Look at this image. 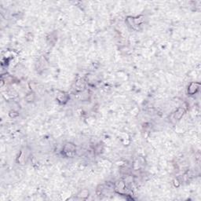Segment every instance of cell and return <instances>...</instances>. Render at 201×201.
<instances>
[{"label": "cell", "mask_w": 201, "mask_h": 201, "mask_svg": "<svg viewBox=\"0 0 201 201\" xmlns=\"http://www.w3.org/2000/svg\"><path fill=\"white\" fill-rule=\"evenodd\" d=\"M75 147L72 144H67L64 148V152L67 154L68 156H72L73 155V153L75 152Z\"/></svg>", "instance_id": "1"}]
</instances>
